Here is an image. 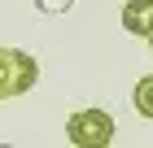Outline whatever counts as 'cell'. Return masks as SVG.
Instances as JSON below:
<instances>
[{
  "label": "cell",
  "mask_w": 153,
  "mask_h": 148,
  "mask_svg": "<svg viewBox=\"0 0 153 148\" xmlns=\"http://www.w3.org/2000/svg\"><path fill=\"white\" fill-rule=\"evenodd\" d=\"M149 48H153V35H149Z\"/></svg>",
  "instance_id": "6"
},
{
  "label": "cell",
  "mask_w": 153,
  "mask_h": 148,
  "mask_svg": "<svg viewBox=\"0 0 153 148\" xmlns=\"http://www.w3.org/2000/svg\"><path fill=\"white\" fill-rule=\"evenodd\" d=\"M123 31L149 39L153 35V0H127L123 4Z\"/></svg>",
  "instance_id": "3"
},
{
  "label": "cell",
  "mask_w": 153,
  "mask_h": 148,
  "mask_svg": "<svg viewBox=\"0 0 153 148\" xmlns=\"http://www.w3.org/2000/svg\"><path fill=\"white\" fill-rule=\"evenodd\" d=\"M70 4H74V0H35V9H39V13H66Z\"/></svg>",
  "instance_id": "5"
},
{
  "label": "cell",
  "mask_w": 153,
  "mask_h": 148,
  "mask_svg": "<svg viewBox=\"0 0 153 148\" xmlns=\"http://www.w3.org/2000/svg\"><path fill=\"white\" fill-rule=\"evenodd\" d=\"M39 83V61L22 48H0V100L26 96Z\"/></svg>",
  "instance_id": "1"
},
{
  "label": "cell",
  "mask_w": 153,
  "mask_h": 148,
  "mask_svg": "<svg viewBox=\"0 0 153 148\" xmlns=\"http://www.w3.org/2000/svg\"><path fill=\"white\" fill-rule=\"evenodd\" d=\"M131 105H136V113H140V118H149V122H153V74L136 79V91H131Z\"/></svg>",
  "instance_id": "4"
},
{
  "label": "cell",
  "mask_w": 153,
  "mask_h": 148,
  "mask_svg": "<svg viewBox=\"0 0 153 148\" xmlns=\"http://www.w3.org/2000/svg\"><path fill=\"white\" fill-rule=\"evenodd\" d=\"M66 139H70L74 148H105L109 139H114V118H109L105 109H79V113H70V122H66Z\"/></svg>",
  "instance_id": "2"
}]
</instances>
